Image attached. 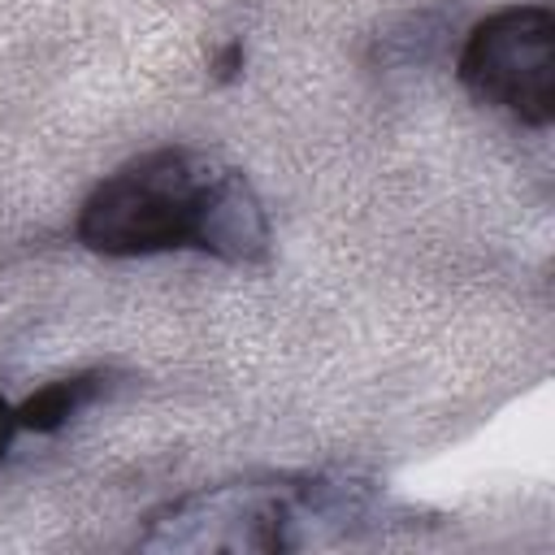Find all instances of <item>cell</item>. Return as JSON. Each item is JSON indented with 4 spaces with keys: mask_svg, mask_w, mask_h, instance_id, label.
I'll return each mask as SVG.
<instances>
[{
    "mask_svg": "<svg viewBox=\"0 0 555 555\" xmlns=\"http://www.w3.org/2000/svg\"><path fill=\"white\" fill-rule=\"evenodd\" d=\"M13 434H17V408L0 395V460H4V451H9V442H13Z\"/></svg>",
    "mask_w": 555,
    "mask_h": 555,
    "instance_id": "5",
    "label": "cell"
},
{
    "mask_svg": "<svg viewBox=\"0 0 555 555\" xmlns=\"http://www.w3.org/2000/svg\"><path fill=\"white\" fill-rule=\"evenodd\" d=\"M74 234L87 251L117 260L195 247L225 264H260L273 238L251 178L186 143L152 147L100 178Z\"/></svg>",
    "mask_w": 555,
    "mask_h": 555,
    "instance_id": "1",
    "label": "cell"
},
{
    "mask_svg": "<svg viewBox=\"0 0 555 555\" xmlns=\"http://www.w3.org/2000/svg\"><path fill=\"white\" fill-rule=\"evenodd\" d=\"M464 91L503 108L520 126H551L555 117V17L542 4H512L481 17L455 61Z\"/></svg>",
    "mask_w": 555,
    "mask_h": 555,
    "instance_id": "3",
    "label": "cell"
},
{
    "mask_svg": "<svg viewBox=\"0 0 555 555\" xmlns=\"http://www.w3.org/2000/svg\"><path fill=\"white\" fill-rule=\"evenodd\" d=\"M369 503L360 481L334 477H243L165 503L143 546L152 551H295L308 525L356 520Z\"/></svg>",
    "mask_w": 555,
    "mask_h": 555,
    "instance_id": "2",
    "label": "cell"
},
{
    "mask_svg": "<svg viewBox=\"0 0 555 555\" xmlns=\"http://www.w3.org/2000/svg\"><path fill=\"white\" fill-rule=\"evenodd\" d=\"M108 390V373H74L61 382H48L43 390H35L26 403H17V429H35V434H56L65 421H74L87 403H95Z\"/></svg>",
    "mask_w": 555,
    "mask_h": 555,
    "instance_id": "4",
    "label": "cell"
}]
</instances>
